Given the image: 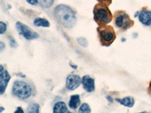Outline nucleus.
Returning <instances> with one entry per match:
<instances>
[{"label":"nucleus","mask_w":151,"mask_h":113,"mask_svg":"<svg viewBox=\"0 0 151 113\" xmlns=\"http://www.w3.org/2000/svg\"><path fill=\"white\" fill-rule=\"evenodd\" d=\"M138 19L145 26H150L151 25V11L143 9L140 11Z\"/></svg>","instance_id":"obj_10"},{"label":"nucleus","mask_w":151,"mask_h":113,"mask_svg":"<svg viewBox=\"0 0 151 113\" xmlns=\"http://www.w3.org/2000/svg\"><path fill=\"white\" fill-rule=\"evenodd\" d=\"M27 2L29 4H30V5H37V4H39V2L38 1H35V0H27Z\"/></svg>","instance_id":"obj_22"},{"label":"nucleus","mask_w":151,"mask_h":113,"mask_svg":"<svg viewBox=\"0 0 151 113\" xmlns=\"http://www.w3.org/2000/svg\"><path fill=\"white\" fill-rule=\"evenodd\" d=\"M4 110V109H3V107H1V112H2V111H3Z\"/></svg>","instance_id":"obj_25"},{"label":"nucleus","mask_w":151,"mask_h":113,"mask_svg":"<svg viewBox=\"0 0 151 113\" xmlns=\"http://www.w3.org/2000/svg\"><path fill=\"white\" fill-rule=\"evenodd\" d=\"M80 103V97L78 94H75V95H72L70 97V99L69 101V106L72 109H76L79 106Z\"/></svg>","instance_id":"obj_12"},{"label":"nucleus","mask_w":151,"mask_h":113,"mask_svg":"<svg viewBox=\"0 0 151 113\" xmlns=\"http://www.w3.org/2000/svg\"><path fill=\"white\" fill-rule=\"evenodd\" d=\"M67 113H70V112H67Z\"/></svg>","instance_id":"obj_27"},{"label":"nucleus","mask_w":151,"mask_h":113,"mask_svg":"<svg viewBox=\"0 0 151 113\" xmlns=\"http://www.w3.org/2000/svg\"><path fill=\"white\" fill-rule=\"evenodd\" d=\"M39 4L41 5L42 7L45 8V9H48L53 5L54 1L53 0H51V1H40Z\"/></svg>","instance_id":"obj_17"},{"label":"nucleus","mask_w":151,"mask_h":113,"mask_svg":"<svg viewBox=\"0 0 151 113\" xmlns=\"http://www.w3.org/2000/svg\"><path fill=\"white\" fill-rule=\"evenodd\" d=\"M97 31L100 41L104 46H110L116 39V33L113 26L108 25L98 26Z\"/></svg>","instance_id":"obj_3"},{"label":"nucleus","mask_w":151,"mask_h":113,"mask_svg":"<svg viewBox=\"0 0 151 113\" xmlns=\"http://www.w3.org/2000/svg\"><path fill=\"white\" fill-rule=\"evenodd\" d=\"M77 41H79V45H81L83 47H86L88 45L87 41L84 38H83V37L79 38V39H77Z\"/></svg>","instance_id":"obj_19"},{"label":"nucleus","mask_w":151,"mask_h":113,"mask_svg":"<svg viewBox=\"0 0 151 113\" xmlns=\"http://www.w3.org/2000/svg\"><path fill=\"white\" fill-rule=\"evenodd\" d=\"M6 29H7V25H6L4 22L1 21V22H0V33H1V34H3L5 31H6Z\"/></svg>","instance_id":"obj_18"},{"label":"nucleus","mask_w":151,"mask_h":113,"mask_svg":"<svg viewBox=\"0 0 151 113\" xmlns=\"http://www.w3.org/2000/svg\"><path fill=\"white\" fill-rule=\"evenodd\" d=\"M33 24L36 26H42V27H49L50 26L49 21L45 18H42V17H36L33 21Z\"/></svg>","instance_id":"obj_14"},{"label":"nucleus","mask_w":151,"mask_h":113,"mask_svg":"<svg viewBox=\"0 0 151 113\" xmlns=\"http://www.w3.org/2000/svg\"><path fill=\"white\" fill-rule=\"evenodd\" d=\"M16 27H17V30L19 31V33H21L27 40L38 39L39 36H40L37 33L34 32L33 29H30L28 26H27L26 24H22L21 22L16 23Z\"/></svg>","instance_id":"obj_6"},{"label":"nucleus","mask_w":151,"mask_h":113,"mask_svg":"<svg viewBox=\"0 0 151 113\" xmlns=\"http://www.w3.org/2000/svg\"><path fill=\"white\" fill-rule=\"evenodd\" d=\"M14 113H24V111L21 107H17V109Z\"/></svg>","instance_id":"obj_21"},{"label":"nucleus","mask_w":151,"mask_h":113,"mask_svg":"<svg viewBox=\"0 0 151 113\" xmlns=\"http://www.w3.org/2000/svg\"><path fill=\"white\" fill-rule=\"evenodd\" d=\"M67 106L66 103L63 101L58 102L55 104L53 108V113H67Z\"/></svg>","instance_id":"obj_13"},{"label":"nucleus","mask_w":151,"mask_h":113,"mask_svg":"<svg viewBox=\"0 0 151 113\" xmlns=\"http://www.w3.org/2000/svg\"><path fill=\"white\" fill-rule=\"evenodd\" d=\"M139 113H147V112H139Z\"/></svg>","instance_id":"obj_26"},{"label":"nucleus","mask_w":151,"mask_h":113,"mask_svg":"<svg viewBox=\"0 0 151 113\" xmlns=\"http://www.w3.org/2000/svg\"><path fill=\"white\" fill-rule=\"evenodd\" d=\"M9 41H10V45L12 48H16L17 46V44L14 39L12 36H9Z\"/></svg>","instance_id":"obj_20"},{"label":"nucleus","mask_w":151,"mask_h":113,"mask_svg":"<svg viewBox=\"0 0 151 113\" xmlns=\"http://www.w3.org/2000/svg\"><path fill=\"white\" fill-rule=\"evenodd\" d=\"M10 79L11 76L7 70H4L2 72H0V91H1L2 95L5 93Z\"/></svg>","instance_id":"obj_8"},{"label":"nucleus","mask_w":151,"mask_h":113,"mask_svg":"<svg viewBox=\"0 0 151 113\" xmlns=\"http://www.w3.org/2000/svg\"><path fill=\"white\" fill-rule=\"evenodd\" d=\"M91 108H90L89 105L88 104V103H83V104L80 106L78 113H91Z\"/></svg>","instance_id":"obj_16"},{"label":"nucleus","mask_w":151,"mask_h":113,"mask_svg":"<svg viewBox=\"0 0 151 113\" xmlns=\"http://www.w3.org/2000/svg\"><path fill=\"white\" fill-rule=\"evenodd\" d=\"M82 84L83 85V88L87 92H93L95 89L94 86V79L90 77L89 75H85L82 79Z\"/></svg>","instance_id":"obj_9"},{"label":"nucleus","mask_w":151,"mask_h":113,"mask_svg":"<svg viewBox=\"0 0 151 113\" xmlns=\"http://www.w3.org/2000/svg\"><path fill=\"white\" fill-rule=\"evenodd\" d=\"M116 26L122 30H126L134 25V21L131 20L130 17L126 12L118 11L115 16Z\"/></svg>","instance_id":"obj_5"},{"label":"nucleus","mask_w":151,"mask_h":113,"mask_svg":"<svg viewBox=\"0 0 151 113\" xmlns=\"http://www.w3.org/2000/svg\"><path fill=\"white\" fill-rule=\"evenodd\" d=\"M111 3L109 1H99L94 8V21L98 26H105L111 22L113 15L108 8V5Z\"/></svg>","instance_id":"obj_2"},{"label":"nucleus","mask_w":151,"mask_h":113,"mask_svg":"<svg viewBox=\"0 0 151 113\" xmlns=\"http://www.w3.org/2000/svg\"><path fill=\"white\" fill-rule=\"evenodd\" d=\"M148 91H149V94L151 95V81H150V82L149 87H148Z\"/></svg>","instance_id":"obj_24"},{"label":"nucleus","mask_w":151,"mask_h":113,"mask_svg":"<svg viewBox=\"0 0 151 113\" xmlns=\"http://www.w3.org/2000/svg\"><path fill=\"white\" fill-rule=\"evenodd\" d=\"M116 101H117L125 107H129V108H132L134 105V99L132 97H125L122 99L117 98V99H116Z\"/></svg>","instance_id":"obj_11"},{"label":"nucleus","mask_w":151,"mask_h":113,"mask_svg":"<svg viewBox=\"0 0 151 113\" xmlns=\"http://www.w3.org/2000/svg\"><path fill=\"white\" fill-rule=\"evenodd\" d=\"M27 113H40V106L37 103H30L28 106Z\"/></svg>","instance_id":"obj_15"},{"label":"nucleus","mask_w":151,"mask_h":113,"mask_svg":"<svg viewBox=\"0 0 151 113\" xmlns=\"http://www.w3.org/2000/svg\"><path fill=\"white\" fill-rule=\"evenodd\" d=\"M54 15L60 24L65 28H72L76 23L75 11L68 5H58L54 10Z\"/></svg>","instance_id":"obj_1"},{"label":"nucleus","mask_w":151,"mask_h":113,"mask_svg":"<svg viewBox=\"0 0 151 113\" xmlns=\"http://www.w3.org/2000/svg\"><path fill=\"white\" fill-rule=\"evenodd\" d=\"M81 83L82 79L79 75L71 74L68 75L66 79V87L69 91H74L80 85Z\"/></svg>","instance_id":"obj_7"},{"label":"nucleus","mask_w":151,"mask_h":113,"mask_svg":"<svg viewBox=\"0 0 151 113\" xmlns=\"http://www.w3.org/2000/svg\"><path fill=\"white\" fill-rule=\"evenodd\" d=\"M0 45H1V48H0V49H1V51H2V50L4 49L5 45H4V43L2 42V41H1V42H0Z\"/></svg>","instance_id":"obj_23"},{"label":"nucleus","mask_w":151,"mask_h":113,"mask_svg":"<svg viewBox=\"0 0 151 113\" xmlns=\"http://www.w3.org/2000/svg\"><path fill=\"white\" fill-rule=\"evenodd\" d=\"M12 94L21 99H27L31 96L32 89L28 83L24 81H15L12 87Z\"/></svg>","instance_id":"obj_4"}]
</instances>
